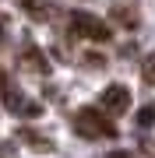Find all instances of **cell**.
I'll return each instance as SVG.
<instances>
[{
  "mask_svg": "<svg viewBox=\"0 0 155 158\" xmlns=\"http://www.w3.org/2000/svg\"><path fill=\"white\" fill-rule=\"evenodd\" d=\"M74 130L78 137H85V141H99V137H116L113 123H109V116L102 109H81L74 116Z\"/></svg>",
  "mask_w": 155,
  "mask_h": 158,
  "instance_id": "obj_1",
  "label": "cell"
},
{
  "mask_svg": "<svg viewBox=\"0 0 155 158\" xmlns=\"http://www.w3.org/2000/svg\"><path fill=\"white\" fill-rule=\"evenodd\" d=\"M71 28H74L81 39H92V42H109V25L102 18L88 14V11H74L71 14Z\"/></svg>",
  "mask_w": 155,
  "mask_h": 158,
  "instance_id": "obj_2",
  "label": "cell"
},
{
  "mask_svg": "<svg viewBox=\"0 0 155 158\" xmlns=\"http://www.w3.org/2000/svg\"><path fill=\"white\" fill-rule=\"evenodd\" d=\"M99 106H102L106 116H127V109H131V91L123 85H109V88H102V95H99Z\"/></svg>",
  "mask_w": 155,
  "mask_h": 158,
  "instance_id": "obj_3",
  "label": "cell"
},
{
  "mask_svg": "<svg viewBox=\"0 0 155 158\" xmlns=\"http://www.w3.org/2000/svg\"><path fill=\"white\" fill-rule=\"evenodd\" d=\"M4 106L11 109L14 116H28V119H35V116H42V106L35 98H28V95H21L18 88H4Z\"/></svg>",
  "mask_w": 155,
  "mask_h": 158,
  "instance_id": "obj_4",
  "label": "cell"
},
{
  "mask_svg": "<svg viewBox=\"0 0 155 158\" xmlns=\"http://www.w3.org/2000/svg\"><path fill=\"white\" fill-rule=\"evenodd\" d=\"M18 141L28 144V148H35V151H50V148H53V141H50V137H42L35 127H21V130H18Z\"/></svg>",
  "mask_w": 155,
  "mask_h": 158,
  "instance_id": "obj_5",
  "label": "cell"
},
{
  "mask_svg": "<svg viewBox=\"0 0 155 158\" xmlns=\"http://www.w3.org/2000/svg\"><path fill=\"white\" fill-rule=\"evenodd\" d=\"M141 77H144V85H155V49L141 60Z\"/></svg>",
  "mask_w": 155,
  "mask_h": 158,
  "instance_id": "obj_6",
  "label": "cell"
},
{
  "mask_svg": "<svg viewBox=\"0 0 155 158\" xmlns=\"http://www.w3.org/2000/svg\"><path fill=\"white\" fill-rule=\"evenodd\" d=\"M25 7H28L32 18H46L50 14V0H25Z\"/></svg>",
  "mask_w": 155,
  "mask_h": 158,
  "instance_id": "obj_7",
  "label": "cell"
},
{
  "mask_svg": "<svg viewBox=\"0 0 155 158\" xmlns=\"http://www.w3.org/2000/svg\"><path fill=\"white\" fill-rule=\"evenodd\" d=\"M152 123H155V106H144L138 113V127H152Z\"/></svg>",
  "mask_w": 155,
  "mask_h": 158,
  "instance_id": "obj_8",
  "label": "cell"
},
{
  "mask_svg": "<svg viewBox=\"0 0 155 158\" xmlns=\"http://www.w3.org/2000/svg\"><path fill=\"white\" fill-rule=\"evenodd\" d=\"M109 158H138V155H131V151H113Z\"/></svg>",
  "mask_w": 155,
  "mask_h": 158,
  "instance_id": "obj_9",
  "label": "cell"
}]
</instances>
